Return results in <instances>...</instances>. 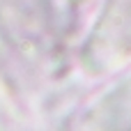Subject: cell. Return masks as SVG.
<instances>
[{
	"label": "cell",
	"instance_id": "1",
	"mask_svg": "<svg viewBox=\"0 0 131 131\" xmlns=\"http://www.w3.org/2000/svg\"><path fill=\"white\" fill-rule=\"evenodd\" d=\"M92 55H97L99 71L122 62L131 55V0H108L104 14L94 25Z\"/></svg>",
	"mask_w": 131,
	"mask_h": 131
}]
</instances>
